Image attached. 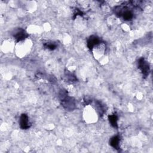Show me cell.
I'll return each mask as SVG.
<instances>
[{"label": "cell", "instance_id": "cell-6", "mask_svg": "<svg viewBox=\"0 0 153 153\" xmlns=\"http://www.w3.org/2000/svg\"><path fill=\"white\" fill-rule=\"evenodd\" d=\"M109 121L111 124L114 127H117V121H118V118L116 114H112L109 116Z\"/></svg>", "mask_w": 153, "mask_h": 153}, {"label": "cell", "instance_id": "cell-5", "mask_svg": "<svg viewBox=\"0 0 153 153\" xmlns=\"http://www.w3.org/2000/svg\"><path fill=\"white\" fill-rule=\"evenodd\" d=\"M120 137L118 136H115L110 139L109 144L114 148L116 149H118L120 148Z\"/></svg>", "mask_w": 153, "mask_h": 153}, {"label": "cell", "instance_id": "cell-3", "mask_svg": "<svg viewBox=\"0 0 153 153\" xmlns=\"http://www.w3.org/2000/svg\"><path fill=\"white\" fill-rule=\"evenodd\" d=\"M27 36V33L22 29H19L14 35V38L17 41H21L25 39Z\"/></svg>", "mask_w": 153, "mask_h": 153}, {"label": "cell", "instance_id": "cell-1", "mask_svg": "<svg viewBox=\"0 0 153 153\" xmlns=\"http://www.w3.org/2000/svg\"><path fill=\"white\" fill-rule=\"evenodd\" d=\"M138 66L140 69L143 76L146 77L149 72V66L147 62H146L143 58H140L138 62Z\"/></svg>", "mask_w": 153, "mask_h": 153}, {"label": "cell", "instance_id": "cell-2", "mask_svg": "<svg viewBox=\"0 0 153 153\" xmlns=\"http://www.w3.org/2000/svg\"><path fill=\"white\" fill-rule=\"evenodd\" d=\"M20 126L22 129H27L30 127V124L29 121V117L26 114H23L20 116Z\"/></svg>", "mask_w": 153, "mask_h": 153}, {"label": "cell", "instance_id": "cell-4", "mask_svg": "<svg viewBox=\"0 0 153 153\" xmlns=\"http://www.w3.org/2000/svg\"><path fill=\"white\" fill-rule=\"evenodd\" d=\"M99 42H100V40H99V39L97 36H91L88 39L87 47H88L89 49H92L96 45H98L99 44Z\"/></svg>", "mask_w": 153, "mask_h": 153}, {"label": "cell", "instance_id": "cell-7", "mask_svg": "<svg viewBox=\"0 0 153 153\" xmlns=\"http://www.w3.org/2000/svg\"><path fill=\"white\" fill-rule=\"evenodd\" d=\"M123 18L125 20H131L132 19V17H133L132 13L130 11H126L124 13H123Z\"/></svg>", "mask_w": 153, "mask_h": 153}, {"label": "cell", "instance_id": "cell-8", "mask_svg": "<svg viewBox=\"0 0 153 153\" xmlns=\"http://www.w3.org/2000/svg\"><path fill=\"white\" fill-rule=\"evenodd\" d=\"M45 48L50 50H53L56 48V45L53 44V43H46L45 44Z\"/></svg>", "mask_w": 153, "mask_h": 153}]
</instances>
